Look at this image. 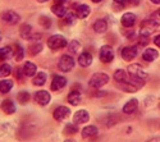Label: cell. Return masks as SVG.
Returning a JSON list of instances; mask_svg holds the SVG:
<instances>
[{"label":"cell","instance_id":"obj_42","mask_svg":"<svg viewBox=\"0 0 160 142\" xmlns=\"http://www.w3.org/2000/svg\"><path fill=\"white\" fill-rule=\"evenodd\" d=\"M65 2H68V0H54L55 4H65Z\"/></svg>","mask_w":160,"mask_h":142},{"label":"cell","instance_id":"obj_18","mask_svg":"<svg viewBox=\"0 0 160 142\" xmlns=\"http://www.w3.org/2000/svg\"><path fill=\"white\" fill-rule=\"evenodd\" d=\"M98 133H99V128H98L96 125H87V127L83 128L82 132H81V135H82L83 138L94 137V136H96Z\"/></svg>","mask_w":160,"mask_h":142},{"label":"cell","instance_id":"obj_6","mask_svg":"<svg viewBox=\"0 0 160 142\" xmlns=\"http://www.w3.org/2000/svg\"><path fill=\"white\" fill-rule=\"evenodd\" d=\"M74 64H76V61L71 55H63L58 63V68L62 72H69L73 69Z\"/></svg>","mask_w":160,"mask_h":142},{"label":"cell","instance_id":"obj_31","mask_svg":"<svg viewBox=\"0 0 160 142\" xmlns=\"http://www.w3.org/2000/svg\"><path fill=\"white\" fill-rule=\"evenodd\" d=\"M30 99H31V96H30V94H28L27 91H21V92L17 95V101L19 102V104H22V105L27 104V102L30 101Z\"/></svg>","mask_w":160,"mask_h":142},{"label":"cell","instance_id":"obj_33","mask_svg":"<svg viewBox=\"0 0 160 142\" xmlns=\"http://www.w3.org/2000/svg\"><path fill=\"white\" fill-rule=\"evenodd\" d=\"M38 23H40V26L41 27H44L45 30H48V28H50L51 27V19L49 18V17H46V16H41L38 18Z\"/></svg>","mask_w":160,"mask_h":142},{"label":"cell","instance_id":"obj_29","mask_svg":"<svg viewBox=\"0 0 160 142\" xmlns=\"http://www.w3.org/2000/svg\"><path fill=\"white\" fill-rule=\"evenodd\" d=\"M45 82H46V73L38 72L33 78V85L35 86H42V85H45Z\"/></svg>","mask_w":160,"mask_h":142},{"label":"cell","instance_id":"obj_23","mask_svg":"<svg viewBox=\"0 0 160 142\" xmlns=\"http://www.w3.org/2000/svg\"><path fill=\"white\" fill-rule=\"evenodd\" d=\"M81 100H82V96H81V94H79L78 91H72L68 95V102L71 105H73V106L78 105L79 102H81Z\"/></svg>","mask_w":160,"mask_h":142},{"label":"cell","instance_id":"obj_24","mask_svg":"<svg viewBox=\"0 0 160 142\" xmlns=\"http://www.w3.org/2000/svg\"><path fill=\"white\" fill-rule=\"evenodd\" d=\"M117 86L121 90H123V91H126V92H136L137 90H140L138 87H136L135 85H132L129 82H118Z\"/></svg>","mask_w":160,"mask_h":142},{"label":"cell","instance_id":"obj_27","mask_svg":"<svg viewBox=\"0 0 160 142\" xmlns=\"http://www.w3.org/2000/svg\"><path fill=\"white\" fill-rule=\"evenodd\" d=\"M13 55V50L10 46H7V47H2L0 49V63L5 61L7 59H9L10 56Z\"/></svg>","mask_w":160,"mask_h":142},{"label":"cell","instance_id":"obj_28","mask_svg":"<svg viewBox=\"0 0 160 142\" xmlns=\"http://www.w3.org/2000/svg\"><path fill=\"white\" fill-rule=\"evenodd\" d=\"M127 78H128V73H127L124 69H118V71H115V73H114V80L117 81V83H118V82H126Z\"/></svg>","mask_w":160,"mask_h":142},{"label":"cell","instance_id":"obj_30","mask_svg":"<svg viewBox=\"0 0 160 142\" xmlns=\"http://www.w3.org/2000/svg\"><path fill=\"white\" fill-rule=\"evenodd\" d=\"M78 132V127H77V124H71V123H68L65 127H64V130H63V133L64 135H68V136H73V135H76Z\"/></svg>","mask_w":160,"mask_h":142},{"label":"cell","instance_id":"obj_21","mask_svg":"<svg viewBox=\"0 0 160 142\" xmlns=\"http://www.w3.org/2000/svg\"><path fill=\"white\" fill-rule=\"evenodd\" d=\"M51 12L54 13L55 16L63 18L67 14V13H68V9H67V7L64 4H54V5L51 7Z\"/></svg>","mask_w":160,"mask_h":142},{"label":"cell","instance_id":"obj_12","mask_svg":"<svg viewBox=\"0 0 160 142\" xmlns=\"http://www.w3.org/2000/svg\"><path fill=\"white\" fill-rule=\"evenodd\" d=\"M0 109H2L3 113L8 114V115H12V114H14L17 108H16V104L13 102L10 99H7L2 102V105H0Z\"/></svg>","mask_w":160,"mask_h":142},{"label":"cell","instance_id":"obj_39","mask_svg":"<svg viewBox=\"0 0 160 142\" xmlns=\"http://www.w3.org/2000/svg\"><path fill=\"white\" fill-rule=\"evenodd\" d=\"M154 42H155V45H156V46H159V47H160V35L155 36V38H154Z\"/></svg>","mask_w":160,"mask_h":142},{"label":"cell","instance_id":"obj_10","mask_svg":"<svg viewBox=\"0 0 160 142\" xmlns=\"http://www.w3.org/2000/svg\"><path fill=\"white\" fill-rule=\"evenodd\" d=\"M122 58L126 60V61H132L137 56V47L136 46H126L122 49Z\"/></svg>","mask_w":160,"mask_h":142},{"label":"cell","instance_id":"obj_19","mask_svg":"<svg viewBox=\"0 0 160 142\" xmlns=\"http://www.w3.org/2000/svg\"><path fill=\"white\" fill-rule=\"evenodd\" d=\"M158 56H159V53L155 49H151V47L145 50L143 54H142V59L145 61H154L155 59H158Z\"/></svg>","mask_w":160,"mask_h":142},{"label":"cell","instance_id":"obj_5","mask_svg":"<svg viewBox=\"0 0 160 142\" xmlns=\"http://www.w3.org/2000/svg\"><path fill=\"white\" fill-rule=\"evenodd\" d=\"M99 58H100L101 63H104V64L112 63L113 59H114V50H113V47L109 46V45L101 46L100 51H99Z\"/></svg>","mask_w":160,"mask_h":142},{"label":"cell","instance_id":"obj_35","mask_svg":"<svg viewBox=\"0 0 160 142\" xmlns=\"http://www.w3.org/2000/svg\"><path fill=\"white\" fill-rule=\"evenodd\" d=\"M23 56H24V49H23L21 45H17V49H16V51H14V58H16V60H17V61H21V60L23 59Z\"/></svg>","mask_w":160,"mask_h":142},{"label":"cell","instance_id":"obj_34","mask_svg":"<svg viewBox=\"0 0 160 142\" xmlns=\"http://www.w3.org/2000/svg\"><path fill=\"white\" fill-rule=\"evenodd\" d=\"M79 49H81V42L77 41V40H73V41H71L68 44V50L73 54H77Z\"/></svg>","mask_w":160,"mask_h":142},{"label":"cell","instance_id":"obj_8","mask_svg":"<svg viewBox=\"0 0 160 142\" xmlns=\"http://www.w3.org/2000/svg\"><path fill=\"white\" fill-rule=\"evenodd\" d=\"M67 86V78L63 76H54V78L51 81L50 88L51 91H60L62 88H64Z\"/></svg>","mask_w":160,"mask_h":142},{"label":"cell","instance_id":"obj_2","mask_svg":"<svg viewBox=\"0 0 160 142\" xmlns=\"http://www.w3.org/2000/svg\"><path fill=\"white\" fill-rule=\"evenodd\" d=\"M67 45H68V42H67L65 37L62 35H52L51 37L48 38V46L51 50H60Z\"/></svg>","mask_w":160,"mask_h":142},{"label":"cell","instance_id":"obj_4","mask_svg":"<svg viewBox=\"0 0 160 142\" xmlns=\"http://www.w3.org/2000/svg\"><path fill=\"white\" fill-rule=\"evenodd\" d=\"M0 19H2L3 23H7L9 26H14L17 23H19L21 17L17 14L14 10H5L0 14Z\"/></svg>","mask_w":160,"mask_h":142},{"label":"cell","instance_id":"obj_3","mask_svg":"<svg viewBox=\"0 0 160 142\" xmlns=\"http://www.w3.org/2000/svg\"><path fill=\"white\" fill-rule=\"evenodd\" d=\"M127 72H128L129 76L135 77V78H138V80H142V81H146L149 78L148 72H146L142 67H140L138 64H131V66L128 67V69H127Z\"/></svg>","mask_w":160,"mask_h":142},{"label":"cell","instance_id":"obj_43","mask_svg":"<svg viewBox=\"0 0 160 142\" xmlns=\"http://www.w3.org/2000/svg\"><path fill=\"white\" fill-rule=\"evenodd\" d=\"M154 4H160V0H151Z\"/></svg>","mask_w":160,"mask_h":142},{"label":"cell","instance_id":"obj_36","mask_svg":"<svg viewBox=\"0 0 160 142\" xmlns=\"http://www.w3.org/2000/svg\"><path fill=\"white\" fill-rule=\"evenodd\" d=\"M149 41H150V36L140 33V36H138V45L140 46H146L149 44Z\"/></svg>","mask_w":160,"mask_h":142},{"label":"cell","instance_id":"obj_7","mask_svg":"<svg viewBox=\"0 0 160 142\" xmlns=\"http://www.w3.org/2000/svg\"><path fill=\"white\" fill-rule=\"evenodd\" d=\"M33 99H35V101L37 102L38 105L45 106V105H48L49 102H50V100H51V95H50L48 91H44V90H41V91H37V92L35 94Z\"/></svg>","mask_w":160,"mask_h":142},{"label":"cell","instance_id":"obj_15","mask_svg":"<svg viewBox=\"0 0 160 142\" xmlns=\"http://www.w3.org/2000/svg\"><path fill=\"white\" fill-rule=\"evenodd\" d=\"M92 60H94V58H92V55L90 53H87V51L81 53L78 56V64L81 67H90L92 64Z\"/></svg>","mask_w":160,"mask_h":142},{"label":"cell","instance_id":"obj_40","mask_svg":"<svg viewBox=\"0 0 160 142\" xmlns=\"http://www.w3.org/2000/svg\"><path fill=\"white\" fill-rule=\"evenodd\" d=\"M126 2H127V0H114V3L115 4H119V7H123L126 4Z\"/></svg>","mask_w":160,"mask_h":142},{"label":"cell","instance_id":"obj_14","mask_svg":"<svg viewBox=\"0 0 160 142\" xmlns=\"http://www.w3.org/2000/svg\"><path fill=\"white\" fill-rule=\"evenodd\" d=\"M121 23H122L123 27L129 28L136 23V16L133 14V13H124L121 18Z\"/></svg>","mask_w":160,"mask_h":142},{"label":"cell","instance_id":"obj_41","mask_svg":"<svg viewBox=\"0 0 160 142\" xmlns=\"http://www.w3.org/2000/svg\"><path fill=\"white\" fill-rule=\"evenodd\" d=\"M146 142H160V137H152V138L148 140Z\"/></svg>","mask_w":160,"mask_h":142},{"label":"cell","instance_id":"obj_38","mask_svg":"<svg viewBox=\"0 0 160 142\" xmlns=\"http://www.w3.org/2000/svg\"><path fill=\"white\" fill-rule=\"evenodd\" d=\"M40 38H41V35H40V33H32V35L30 36L28 40L32 42V41H38Z\"/></svg>","mask_w":160,"mask_h":142},{"label":"cell","instance_id":"obj_25","mask_svg":"<svg viewBox=\"0 0 160 142\" xmlns=\"http://www.w3.org/2000/svg\"><path fill=\"white\" fill-rule=\"evenodd\" d=\"M28 54L30 55H36V54H38V53H41V50H42V45L40 44L38 41H32L31 44H30V46H28Z\"/></svg>","mask_w":160,"mask_h":142},{"label":"cell","instance_id":"obj_37","mask_svg":"<svg viewBox=\"0 0 160 142\" xmlns=\"http://www.w3.org/2000/svg\"><path fill=\"white\" fill-rule=\"evenodd\" d=\"M14 76H16V78H17V80H22V78H23V76H24L23 69L18 67V68L16 69V72H14Z\"/></svg>","mask_w":160,"mask_h":142},{"label":"cell","instance_id":"obj_16","mask_svg":"<svg viewBox=\"0 0 160 142\" xmlns=\"http://www.w3.org/2000/svg\"><path fill=\"white\" fill-rule=\"evenodd\" d=\"M22 69H23L24 77H32V76H35V74H36L37 67H36V64H35V63H32V61H26Z\"/></svg>","mask_w":160,"mask_h":142},{"label":"cell","instance_id":"obj_1","mask_svg":"<svg viewBox=\"0 0 160 142\" xmlns=\"http://www.w3.org/2000/svg\"><path fill=\"white\" fill-rule=\"evenodd\" d=\"M110 81V77L104 73V72H99V73H95L94 76L90 78V86L91 87H95V88H100L102 86H105L106 83H108Z\"/></svg>","mask_w":160,"mask_h":142},{"label":"cell","instance_id":"obj_48","mask_svg":"<svg viewBox=\"0 0 160 142\" xmlns=\"http://www.w3.org/2000/svg\"><path fill=\"white\" fill-rule=\"evenodd\" d=\"M0 40H2V37H0Z\"/></svg>","mask_w":160,"mask_h":142},{"label":"cell","instance_id":"obj_20","mask_svg":"<svg viewBox=\"0 0 160 142\" xmlns=\"http://www.w3.org/2000/svg\"><path fill=\"white\" fill-rule=\"evenodd\" d=\"M92 28H94V31L96 33H104L108 30V23H106L105 19H98L94 23V26H92Z\"/></svg>","mask_w":160,"mask_h":142},{"label":"cell","instance_id":"obj_22","mask_svg":"<svg viewBox=\"0 0 160 142\" xmlns=\"http://www.w3.org/2000/svg\"><path fill=\"white\" fill-rule=\"evenodd\" d=\"M19 35H21L22 38H24V40H28L30 36L32 35V27L30 24H27V23L22 24L21 28H19Z\"/></svg>","mask_w":160,"mask_h":142},{"label":"cell","instance_id":"obj_44","mask_svg":"<svg viewBox=\"0 0 160 142\" xmlns=\"http://www.w3.org/2000/svg\"><path fill=\"white\" fill-rule=\"evenodd\" d=\"M38 3H46V2H49V0H37Z\"/></svg>","mask_w":160,"mask_h":142},{"label":"cell","instance_id":"obj_17","mask_svg":"<svg viewBox=\"0 0 160 142\" xmlns=\"http://www.w3.org/2000/svg\"><path fill=\"white\" fill-rule=\"evenodd\" d=\"M90 12H91V9H90L88 5H86V4H81V5H78L77 9H76V16H77V18L85 19L86 17H88Z\"/></svg>","mask_w":160,"mask_h":142},{"label":"cell","instance_id":"obj_32","mask_svg":"<svg viewBox=\"0 0 160 142\" xmlns=\"http://www.w3.org/2000/svg\"><path fill=\"white\" fill-rule=\"evenodd\" d=\"M12 73V67L9 66V64L4 63L0 66V78H7V77Z\"/></svg>","mask_w":160,"mask_h":142},{"label":"cell","instance_id":"obj_9","mask_svg":"<svg viewBox=\"0 0 160 142\" xmlns=\"http://www.w3.org/2000/svg\"><path fill=\"white\" fill-rule=\"evenodd\" d=\"M69 114H71V110L67 106H58L54 110V113H52V117H54L55 120L62 122V120H65L67 118H68Z\"/></svg>","mask_w":160,"mask_h":142},{"label":"cell","instance_id":"obj_45","mask_svg":"<svg viewBox=\"0 0 160 142\" xmlns=\"http://www.w3.org/2000/svg\"><path fill=\"white\" fill-rule=\"evenodd\" d=\"M91 2H94V3H100V2H102V0H91Z\"/></svg>","mask_w":160,"mask_h":142},{"label":"cell","instance_id":"obj_26","mask_svg":"<svg viewBox=\"0 0 160 142\" xmlns=\"http://www.w3.org/2000/svg\"><path fill=\"white\" fill-rule=\"evenodd\" d=\"M12 88H13V81L10 80L0 81V94H8Z\"/></svg>","mask_w":160,"mask_h":142},{"label":"cell","instance_id":"obj_11","mask_svg":"<svg viewBox=\"0 0 160 142\" xmlns=\"http://www.w3.org/2000/svg\"><path fill=\"white\" fill-rule=\"evenodd\" d=\"M88 120H90V114L85 109L78 110L73 117V123L74 124H83V123H87Z\"/></svg>","mask_w":160,"mask_h":142},{"label":"cell","instance_id":"obj_47","mask_svg":"<svg viewBox=\"0 0 160 142\" xmlns=\"http://www.w3.org/2000/svg\"><path fill=\"white\" fill-rule=\"evenodd\" d=\"M159 109H160V100H159Z\"/></svg>","mask_w":160,"mask_h":142},{"label":"cell","instance_id":"obj_13","mask_svg":"<svg viewBox=\"0 0 160 142\" xmlns=\"http://www.w3.org/2000/svg\"><path fill=\"white\" fill-rule=\"evenodd\" d=\"M138 109V100L137 99H131L129 101H127L124 106H123V113L124 114H133L136 113Z\"/></svg>","mask_w":160,"mask_h":142},{"label":"cell","instance_id":"obj_46","mask_svg":"<svg viewBox=\"0 0 160 142\" xmlns=\"http://www.w3.org/2000/svg\"><path fill=\"white\" fill-rule=\"evenodd\" d=\"M65 142H74V141H73V140H67Z\"/></svg>","mask_w":160,"mask_h":142}]
</instances>
